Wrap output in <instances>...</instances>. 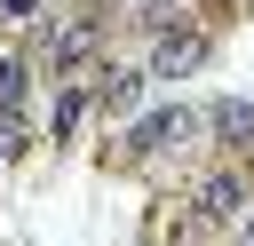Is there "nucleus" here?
<instances>
[{
    "label": "nucleus",
    "instance_id": "423d86ee",
    "mask_svg": "<svg viewBox=\"0 0 254 246\" xmlns=\"http://www.w3.org/2000/svg\"><path fill=\"white\" fill-rule=\"evenodd\" d=\"M214 127H222L230 143H246V135H254V103H214Z\"/></svg>",
    "mask_w": 254,
    "mask_h": 246
},
{
    "label": "nucleus",
    "instance_id": "7ed1b4c3",
    "mask_svg": "<svg viewBox=\"0 0 254 246\" xmlns=\"http://www.w3.org/2000/svg\"><path fill=\"white\" fill-rule=\"evenodd\" d=\"M198 63H206V32L167 24V32H159V48H151V71H159V79H183V71H198Z\"/></svg>",
    "mask_w": 254,
    "mask_h": 246
},
{
    "label": "nucleus",
    "instance_id": "20e7f679",
    "mask_svg": "<svg viewBox=\"0 0 254 246\" xmlns=\"http://www.w3.org/2000/svg\"><path fill=\"white\" fill-rule=\"evenodd\" d=\"M24 56H8L0 48V151H16V119H24Z\"/></svg>",
    "mask_w": 254,
    "mask_h": 246
},
{
    "label": "nucleus",
    "instance_id": "39448f33",
    "mask_svg": "<svg viewBox=\"0 0 254 246\" xmlns=\"http://www.w3.org/2000/svg\"><path fill=\"white\" fill-rule=\"evenodd\" d=\"M87 48H95V24H64V32L48 40V56H56V71H79V63H87Z\"/></svg>",
    "mask_w": 254,
    "mask_h": 246
},
{
    "label": "nucleus",
    "instance_id": "6e6552de",
    "mask_svg": "<svg viewBox=\"0 0 254 246\" xmlns=\"http://www.w3.org/2000/svg\"><path fill=\"white\" fill-rule=\"evenodd\" d=\"M32 8H40V0H0V16H32Z\"/></svg>",
    "mask_w": 254,
    "mask_h": 246
},
{
    "label": "nucleus",
    "instance_id": "f257e3e1",
    "mask_svg": "<svg viewBox=\"0 0 254 246\" xmlns=\"http://www.w3.org/2000/svg\"><path fill=\"white\" fill-rule=\"evenodd\" d=\"M190 135H198V111H190V103H159V111H143V127H127V151L151 159V151H175V143H190Z\"/></svg>",
    "mask_w": 254,
    "mask_h": 246
},
{
    "label": "nucleus",
    "instance_id": "1a4fd4ad",
    "mask_svg": "<svg viewBox=\"0 0 254 246\" xmlns=\"http://www.w3.org/2000/svg\"><path fill=\"white\" fill-rule=\"evenodd\" d=\"M238 246H254V206H246V222H238Z\"/></svg>",
    "mask_w": 254,
    "mask_h": 246
},
{
    "label": "nucleus",
    "instance_id": "f03ea898",
    "mask_svg": "<svg viewBox=\"0 0 254 246\" xmlns=\"http://www.w3.org/2000/svg\"><path fill=\"white\" fill-rule=\"evenodd\" d=\"M246 206H254V183L238 167H214L198 183V222H246Z\"/></svg>",
    "mask_w": 254,
    "mask_h": 246
},
{
    "label": "nucleus",
    "instance_id": "0eeeda50",
    "mask_svg": "<svg viewBox=\"0 0 254 246\" xmlns=\"http://www.w3.org/2000/svg\"><path fill=\"white\" fill-rule=\"evenodd\" d=\"M143 16H151V24H167V16H175V0H143Z\"/></svg>",
    "mask_w": 254,
    "mask_h": 246
}]
</instances>
